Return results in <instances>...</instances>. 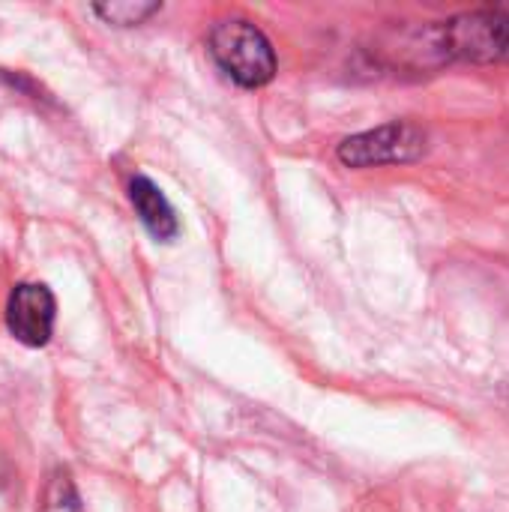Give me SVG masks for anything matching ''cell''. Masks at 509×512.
<instances>
[{
    "label": "cell",
    "mask_w": 509,
    "mask_h": 512,
    "mask_svg": "<svg viewBox=\"0 0 509 512\" xmlns=\"http://www.w3.org/2000/svg\"><path fill=\"white\" fill-rule=\"evenodd\" d=\"M54 315H57V303L45 285L21 282L12 288L9 303H6V327L21 345L27 348L48 345L54 333Z\"/></svg>",
    "instance_id": "4"
},
{
    "label": "cell",
    "mask_w": 509,
    "mask_h": 512,
    "mask_svg": "<svg viewBox=\"0 0 509 512\" xmlns=\"http://www.w3.org/2000/svg\"><path fill=\"white\" fill-rule=\"evenodd\" d=\"M39 512H81L78 504V492L72 486V477L66 471H54L42 498V510Z\"/></svg>",
    "instance_id": "7"
},
{
    "label": "cell",
    "mask_w": 509,
    "mask_h": 512,
    "mask_svg": "<svg viewBox=\"0 0 509 512\" xmlns=\"http://www.w3.org/2000/svg\"><path fill=\"white\" fill-rule=\"evenodd\" d=\"M159 9H162V3H156V0H108V3L93 6V12L105 24H117V27H138Z\"/></svg>",
    "instance_id": "6"
},
{
    "label": "cell",
    "mask_w": 509,
    "mask_h": 512,
    "mask_svg": "<svg viewBox=\"0 0 509 512\" xmlns=\"http://www.w3.org/2000/svg\"><path fill=\"white\" fill-rule=\"evenodd\" d=\"M210 54L240 87H264L276 75V54L261 27L246 18L219 21L210 30Z\"/></svg>",
    "instance_id": "2"
},
{
    "label": "cell",
    "mask_w": 509,
    "mask_h": 512,
    "mask_svg": "<svg viewBox=\"0 0 509 512\" xmlns=\"http://www.w3.org/2000/svg\"><path fill=\"white\" fill-rule=\"evenodd\" d=\"M129 201H132L135 213L141 216L144 228L156 240H174L177 237V231H180L177 213L168 204V198L162 195V189L150 177H132V183H129Z\"/></svg>",
    "instance_id": "5"
},
{
    "label": "cell",
    "mask_w": 509,
    "mask_h": 512,
    "mask_svg": "<svg viewBox=\"0 0 509 512\" xmlns=\"http://www.w3.org/2000/svg\"><path fill=\"white\" fill-rule=\"evenodd\" d=\"M432 45L447 60H509V3L453 15L432 30Z\"/></svg>",
    "instance_id": "1"
},
{
    "label": "cell",
    "mask_w": 509,
    "mask_h": 512,
    "mask_svg": "<svg viewBox=\"0 0 509 512\" xmlns=\"http://www.w3.org/2000/svg\"><path fill=\"white\" fill-rule=\"evenodd\" d=\"M426 153V132L417 123L396 120L378 129L351 135L339 144V162L348 168H378L414 162Z\"/></svg>",
    "instance_id": "3"
}]
</instances>
